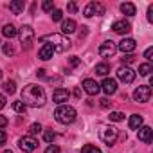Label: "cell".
<instances>
[{"label": "cell", "mask_w": 153, "mask_h": 153, "mask_svg": "<svg viewBox=\"0 0 153 153\" xmlns=\"http://www.w3.org/2000/svg\"><path fill=\"white\" fill-rule=\"evenodd\" d=\"M112 31L117 33V34H128V33L131 31V25H130V22H126V20H117V22L112 24Z\"/></svg>", "instance_id": "obj_12"}, {"label": "cell", "mask_w": 153, "mask_h": 153, "mask_svg": "<svg viewBox=\"0 0 153 153\" xmlns=\"http://www.w3.org/2000/svg\"><path fill=\"white\" fill-rule=\"evenodd\" d=\"M2 49H4V52H6L7 56H11V54H15V49H13V45H11V43H6V45H4Z\"/></svg>", "instance_id": "obj_33"}, {"label": "cell", "mask_w": 153, "mask_h": 153, "mask_svg": "<svg viewBox=\"0 0 153 153\" xmlns=\"http://www.w3.org/2000/svg\"><path fill=\"white\" fill-rule=\"evenodd\" d=\"M110 72V67L106 65V63H99V65H96V74L97 76H106Z\"/></svg>", "instance_id": "obj_25"}, {"label": "cell", "mask_w": 153, "mask_h": 153, "mask_svg": "<svg viewBox=\"0 0 153 153\" xmlns=\"http://www.w3.org/2000/svg\"><path fill=\"white\" fill-rule=\"evenodd\" d=\"M2 34H4L6 38H15V36L18 34V31H16V27H15L13 24H7V25L2 27Z\"/></svg>", "instance_id": "obj_20"}, {"label": "cell", "mask_w": 153, "mask_h": 153, "mask_svg": "<svg viewBox=\"0 0 153 153\" xmlns=\"http://www.w3.org/2000/svg\"><path fill=\"white\" fill-rule=\"evenodd\" d=\"M74 96H76V97H79V96H81V92H79V88H76V90H74Z\"/></svg>", "instance_id": "obj_45"}, {"label": "cell", "mask_w": 153, "mask_h": 153, "mask_svg": "<svg viewBox=\"0 0 153 153\" xmlns=\"http://www.w3.org/2000/svg\"><path fill=\"white\" fill-rule=\"evenodd\" d=\"M121 13L126 15V16H133L135 15V6L131 2H123L121 4Z\"/></svg>", "instance_id": "obj_19"}, {"label": "cell", "mask_w": 153, "mask_h": 153, "mask_svg": "<svg viewBox=\"0 0 153 153\" xmlns=\"http://www.w3.org/2000/svg\"><path fill=\"white\" fill-rule=\"evenodd\" d=\"M6 106V96L4 94H0V110H2Z\"/></svg>", "instance_id": "obj_43"}, {"label": "cell", "mask_w": 153, "mask_h": 153, "mask_svg": "<svg viewBox=\"0 0 153 153\" xmlns=\"http://www.w3.org/2000/svg\"><path fill=\"white\" fill-rule=\"evenodd\" d=\"M18 36H20L22 45H24L25 49H29V47H31V43H33V40H34V31H33V27H31V25H24V27L18 31Z\"/></svg>", "instance_id": "obj_6"}, {"label": "cell", "mask_w": 153, "mask_h": 153, "mask_svg": "<svg viewBox=\"0 0 153 153\" xmlns=\"http://www.w3.org/2000/svg\"><path fill=\"white\" fill-rule=\"evenodd\" d=\"M6 126H7V119H6L4 115H0V130L6 128Z\"/></svg>", "instance_id": "obj_40"}, {"label": "cell", "mask_w": 153, "mask_h": 153, "mask_svg": "<svg viewBox=\"0 0 153 153\" xmlns=\"http://www.w3.org/2000/svg\"><path fill=\"white\" fill-rule=\"evenodd\" d=\"M0 43H2V42H0Z\"/></svg>", "instance_id": "obj_48"}, {"label": "cell", "mask_w": 153, "mask_h": 153, "mask_svg": "<svg viewBox=\"0 0 153 153\" xmlns=\"http://www.w3.org/2000/svg\"><path fill=\"white\" fill-rule=\"evenodd\" d=\"M149 97H151V88L148 85H139L133 92V99L137 103H148Z\"/></svg>", "instance_id": "obj_8"}, {"label": "cell", "mask_w": 153, "mask_h": 153, "mask_svg": "<svg viewBox=\"0 0 153 153\" xmlns=\"http://www.w3.org/2000/svg\"><path fill=\"white\" fill-rule=\"evenodd\" d=\"M70 65H72V67H78V65H79V58H78V56H72V58H70Z\"/></svg>", "instance_id": "obj_38"}, {"label": "cell", "mask_w": 153, "mask_h": 153, "mask_svg": "<svg viewBox=\"0 0 153 153\" xmlns=\"http://www.w3.org/2000/svg\"><path fill=\"white\" fill-rule=\"evenodd\" d=\"M133 59H135V56H133V54H128V56L123 58V63H131Z\"/></svg>", "instance_id": "obj_39"}, {"label": "cell", "mask_w": 153, "mask_h": 153, "mask_svg": "<svg viewBox=\"0 0 153 153\" xmlns=\"http://www.w3.org/2000/svg\"><path fill=\"white\" fill-rule=\"evenodd\" d=\"M42 9H43V11H54V4H52V0H45V2L42 4Z\"/></svg>", "instance_id": "obj_30"}, {"label": "cell", "mask_w": 153, "mask_h": 153, "mask_svg": "<svg viewBox=\"0 0 153 153\" xmlns=\"http://www.w3.org/2000/svg\"><path fill=\"white\" fill-rule=\"evenodd\" d=\"M117 78L123 81V83H133L135 79V70H131L130 67H119L117 68Z\"/></svg>", "instance_id": "obj_10"}, {"label": "cell", "mask_w": 153, "mask_h": 153, "mask_svg": "<svg viewBox=\"0 0 153 153\" xmlns=\"http://www.w3.org/2000/svg\"><path fill=\"white\" fill-rule=\"evenodd\" d=\"M135 49H137V43H135L133 38H123V40L119 42V45H117V51H121V52H124V54L133 52Z\"/></svg>", "instance_id": "obj_11"}, {"label": "cell", "mask_w": 153, "mask_h": 153, "mask_svg": "<svg viewBox=\"0 0 153 153\" xmlns=\"http://www.w3.org/2000/svg\"><path fill=\"white\" fill-rule=\"evenodd\" d=\"M13 110H15V112H18V114H25L27 106H25L22 101H15V103H13Z\"/></svg>", "instance_id": "obj_27"}, {"label": "cell", "mask_w": 153, "mask_h": 153, "mask_svg": "<svg viewBox=\"0 0 153 153\" xmlns=\"http://www.w3.org/2000/svg\"><path fill=\"white\" fill-rule=\"evenodd\" d=\"M101 15H105V6L99 4V2H88L83 9V16H87V18L101 16Z\"/></svg>", "instance_id": "obj_5"}, {"label": "cell", "mask_w": 153, "mask_h": 153, "mask_svg": "<svg viewBox=\"0 0 153 153\" xmlns=\"http://www.w3.org/2000/svg\"><path fill=\"white\" fill-rule=\"evenodd\" d=\"M151 72H153L151 63H142V65H139V74H140V76H149Z\"/></svg>", "instance_id": "obj_23"}, {"label": "cell", "mask_w": 153, "mask_h": 153, "mask_svg": "<svg viewBox=\"0 0 153 153\" xmlns=\"http://www.w3.org/2000/svg\"><path fill=\"white\" fill-rule=\"evenodd\" d=\"M18 146H20V149H22L24 153H33V151L38 148V140H36L34 137H31V135H24V137L18 140Z\"/></svg>", "instance_id": "obj_7"}, {"label": "cell", "mask_w": 153, "mask_h": 153, "mask_svg": "<svg viewBox=\"0 0 153 153\" xmlns=\"http://www.w3.org/2000/svg\"><path fill=\"white\" fill-rule=\"evenodd\" d=\"M68 97H70V92H68L67 88H56L54 94H52V99H54V103H58V105H63L65 101H68Z\"/></svg>", "instance_id": "obj_15"}, {"label": "cell", "mask_w": 153, "mask_h": 153, "mask_svg": "<svg viewBox=\"0 0 153 153\" xmlns=\"http://www.w3.org/2000/svg\"><path fill=\"white\" fill-rule=\"evenodd\" d=\"M108 117H110V121H115V123H119V121H123V119H124V114H123V112H112Z\"/></svg>", "instance_id": "obj_29"}, {"label": "cell", "mask_w": 153, "mask_h": 153, "mask_svg": "<svg viewBox=\"0 0 153 153\" xmlns=\"http://www.w3.org/2000/svg\"><path fill=\"white\" fill-rule=\"evenodd\" d=\"M151 139H153V130L149 126H140L139 128V140L148 144V142H151Z\"/></svg>", "instance_id": "obj_16"}, {"label": "cell", "mask_w": 153, "mask_h": 153, "mask_svg": "<svg viewBox=\"0 0 153 153\" xmlns=\"http://www.w3.org/2000/svg\"><path fill=\"white\" fill-rule=\"evenodd\" d=\"M40 42L45 45H51L54 49V52H65L70 49V40L65 38L63 34H45L40 38Z\"/></svg>", "instance_id": "obj_2"}, {"label": "cell", "mask_w": 153, "mask_h": 153, "mask_svg": "<svg viewBox=\"0 0 153 153\" xmlns=\"http://www.w3.org/2000/svg\"><path fill=\"white\" fill-rule=\"evenodd\" d=\"M81 87H83V90L88 94V96H96L99 90H101V87L94 81V79H90V78H87V79H83V83H81Z\"/></svg>", "instance_id": "obj_13"}, {"label": "cell", "mask_w": 153, "mask_h": 153, "mask_svg": "<svg viewBox=\"0 0 153 153\" xmlns=\"http://www.w3.org/2000/svg\"><path fill=\"white\" fill-rule=\"evenodd\" d=\"M43 139H45L47 142H52V140L56 139V133H54V131H51V130H47V131L43 133Z\"/></svg>", "instance_id": "obj_32"}, {"label": "cell", "mask_w": 153, "mask_h": 153, "mask_svg": "<svg viewBox=\"0 0 153 153\" xmlns=\"http://www.w3.org/2000/svg\"><path fill=\"white\" fill-rule=\"evenodd\" d=\"M2 76H4V74H2V70H0V79H2Z\"/></svg>", "instance_id": "obj_47"}, {"label": "cell", "mask_w": 153, "mask_h": 153, "mask_svg": "<svg viewBox=\"0 0 153 153\" xmlns=\"http://www.w3.org/2000/svg\"><path fill=\"white\" fill-rule=\"evenodd\" d=\"M47 101V96H45V90L34 83L31 85H25L24 90H22V103L25 106H33V108H38V106H43Z\"/></svg>", "instance_id": "obj_1"}, {"label": "cell", "mask_w": 153, "mask_h": 153, "mask_svg": "<svg viewBox=\"0 0 153 153\" xmlns=\"http://www.w3.org/2000/svg\"><path fill=\"white\" fill-rule=\"evenodd\" d=\"M99 87L103 88V92H105L106 96H112V94H115V92H117V81H115V79H112V78H105L103 85H99Z\"/></svg>", "instance_id": "obj_14"}, {"label": "cell", "mask_w": 153, "mask_h": 153, "mask_svg": "<svg viewBox=\"0 0 153 153\" xmlns=\"http://www.w3.org/2000/svg\"><path fill=\"white\" fill-rule=\"evenodd\" d=\"M45 153H61V149H59L56 144H51V146L45 149Z\"/></svg>", "instance_id": "obj_34"}, {"label": "cell", "mask_w": 153, "mask_h": 153, "mask_svg": "<svg viewBox=\"0 0 153 153\" xmlns=\"http://www.w3.org/2000/svg\"><path fill=\"white\" fill-rule=\"evenodd\" d=\"M140 126H142V115L133 114V115L130 117V128H131V130H139Z\"/></svg>", "instance_id": "obj_21"}, {"label": "cell", "mask_w": 153, "mask_h": 153, "mask_svg": "<svg viewBox=\"0 0 153 153\" xmlns=\"http://www.w3.org/2000/svg\"><path fill=\"white\" fill-rule=\"evenodd\" d=\"M2 88H4V92H6V94H9V96H11V94H15V92H16V83H15V81H6V83L2 85Z\"/></svg>", "instance_id": "obj_24"}, {"label": "cell", "mask_w": 153, "mask_h": 153, "mask_svg": "<svg viewBox=\"0 0 153 153\" xmlns=\"http://www.w3.org/2000/svg\"><path fill=\"white\" fill-rule=\"evenodd\" d=\"M52 54H54V49L51 47V45H42V49L38 51V58L40 59H43V61H47V59H51L52 58Z\"/></svg>", "instance_id": "obj_18"}, {"label": "cell", "mask_w": 153, "mask_h": 153, "mask_svg": "<svg viewBox=\"0 0 153 153\" xmlns=\"http://www.w3.org/2000/svg\"><path fill=\"white\" fill-rule=\"evenodd\" d=\"M51 16H52V20H54V22H61V18H63V13H61L59 9H54Z\"/></svg>", "instance_id": "obj_31"}, {"label": "cell", "mask_w": 153, "mask_h": 153, "mask_svg": "<svg viewBox=\"0 0 153 153\" xmlns=\"http://www.w3.org/2000/svg\"><path fill=\"white\" fill-rule=\"evenodd\" d=\"M6 140H7L6 131H4V130H0V146H4V144H6Z\"/></svg>", "instance_id": "obj_36"}, {"label": "cell", "mask_w": 153, "mask_h": 153, "mask_svg": "<svg viewBox=\"0 0 153 153\" xmlns=\"http://www.w3.org/2000/svg\"><path fill=\"white\" fill-rule=\"evenodd\" d=\"M99 137H101V140H103L106 146H114L115 140H117V137H119V130H117L115 126H101Z\"/></svg>", "instance_id": "obj_4"}, {"label": "cell", "mask_w": 153, "mask_h": 153, "mask_svg": "<svg viewBox=\"0 0 153 153\" xmlns=\"http://www.w3.org/2000/svg\"><path fill=\"white\" fill-rule=\"evenodd\" d=\"M9 9H11L15 15H20V13L25 9V4L22 2V0H16V2H9Z\"/></svg>", "instance_id": "obj_22"}, {"label": "cell", "mask_w": 153, "mask_h": 153, "mask_svg": "<svg viewBox=\"0 0 153 153\" xmlns=\"http://www.w3.org/2000/svg\"><path fill=\"white\" fill-rule=\"evenodd\" d=\"M115 52H117V45L112 40H106L99 45V56L101 58H114Z\"/></svg>", "instance_id": "obj_9"}, {"label": "cell", "mask_w": 153, "mask_h": 153, "mask_svg": "<svg viewBox=\"0 0 153 153\" xmlns=\"http://www.w3.org/2000/svg\"><path fill=\"white\" fill-rule=\"evenodd\" d=\"M2 153H13V151H11V149H4Z\"/></svg>", "instance_id": "obj_46"}, {"label": "cell", "mask_w": 153, "mask_h": 153, "mask_svg": "<svg viewBox=\"0 0 153 153\" xmlns=\"http://www.w3.org/2000/svg\"><path fill=\"white\" fill-rule=\"evenodd\" d=\"M148 20H149V22H153V6H149V7H148Z\"/></svg>", "instance_id": "obj_42"}, {"label": "cell", "mask_w": 153, "mask_h": 153, "mask_svg": "<svg viewBox=\"0 0 153 153\" xmlns=\"http://www.w3.org/2000/svg\"><path fill=\"white\" fill-rule=\"evenodd\" d=\"M42 131V124L40 123H33L31 126H29V135L33 137V135H36V133H40Z\"/></svg>", "instance_id": "obj_28"}, {"label": "cell", "mask_w": 153, "mask_h": 153, "mask_svg": "<svg viewBox=\"0 0 153 153\" xmlns=\"http://www.w3.org/2000/svg\"><path fill=\"white\" fill-rule=\"evenodd\" d=\"M76 22L74 20H70V18H67V20H63L61 22V33L63 34H72V33H76Z\"/></svg>", "instance_id": "obj_17"}, {"label": "cell", "mask_w": 153, "mask_h": 153, "mask_svg": "<svg viewBox=\"0 0 153 153\" xmlns=\"http://www.w3.org/2000/svg\"><path fill=\"white\" fill-rule=\"evenodd\" d=\"M38 76H40V78H45V70L40 68V70H38Z\"/></svg>", "instance_id": "obj_44"}, {"label": "cell", "mask_w": 153, "mask_h": 153, "mask_svg": "<svg viewBox=\"0 0 153 153\" xmlns=\"http://www.w3.org/2000/svg\"><path fill=\"white\" fill-rule=\"evenodd\" d=\"M67 9H68L70 13H76V11H78V4H76V2H70V4L67 6Z\"/></svg>", "instance_id": "obj_37"}, {"label": "cell", "mask_w": 153, "mask_h": 153, "mask_svg": "<svg viewBox=\"0 0 153 153\" xmlns=\"http://www.w3.org/2000/svg\"><path fill=\"white\" fill-rule=\"evenodd\" d=\"M81 153H101V149L96 148L94 144H85V146L81 148Z\"/></svg>", "instance_id": "obj_26"}, {"label": "cell", "mask_w": 153, "mask_h": 153, "mask_svg": "<svg viewBox=\"0 0 153 153\" xmlns=\"http://www.w3.org/2000/svg\"><path fill=\"white\" fill-rule=\"evenodd\" d=\"M76 108L74 106H70V105H59L58 108H56V112H54V119L58 121V123H61V124H70V123H74V119H76Z\"/></svg>", "instance_id": "obj_3"}, {"label": "cell", "mask_w": 153, "mask_h": 153, "mask_svg": "<svg viewBox=\"0 0 153 153\" xmlns=\"http://www.w3.org/2000/svg\"><path fill=\"white\" fill-rule=\"evenodd\" d=\"M110 105H112V101H108L106 97H103V99H101V106H103V108H108Z\"/></svg>", "instance_id": "obj_41"}, {"label": "cell", "mask_w": 153, "mask_h": 153, "mask_svg": "<svg viewBox=\"0 0 153 153\" xmlns=\"http://www.w3.org/2000/svg\"><path fill=\"white\" fill-rule=\"evenodd\" d=\"M151 56H153V47H148V49H146V52H144V58H146L148 61H151V59H153Z\"/></svg>", "instance_id": "obj_35"}]
</instances>
